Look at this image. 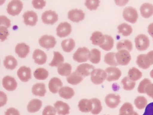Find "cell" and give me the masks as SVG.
Returning <instances> with one entry per match:
<instances>
[{
    "instance_id": "cell-1",
    "label": "cell",
    "mask_w": 153,
    "mask_h": 115,
    "mask_svg": "<svg viewBox=\"0 0 153 115\" xmlns=\"http://www.w3.org/2000/svg\"><path fill=\"white\" fill-rule=\"evenodd\" d=\"M152 51L147 54L139 55L137 57L136 63L140 68L146 69L153 65V54Z\"/></svg>"
},
{
    "instance_id": "cell-2",
    "label": "cell",
    "mask_w": 153,
    "mask_h": 115,
    "mask_svg": "<svg viewBox=\"0 0 153 115\" xmlns=\"http://www.w3.org/2000/svg\"><path fill=\"white\" fill-rule=\"evenodd\" d=\"M91 52L87 48L83 47L79 48L74 54V60L79 63L86 62L90 59Z\"/></svg>"
},
{
    "instance_id": "cell-3",
    "label": "cell",
    "mask_w": 153,
    "mask_h": 115,
    "mask_svg": "<svg viewBox=\"0 0 153 115\" xmlns=\"http://www.w3.org/2000/svg\"><path fill=\"white\" fill-rule=\"evenodd\" d=\"M23 7L22 2L19 0H14L8 4L7 9L8 13L12 16L18 15Z\"/></svg>"
},
{
    "instance_id": "cell-4",
    "label": "cell",
    "mask_w": 153,
    "mask_h": 115,
    "mask_svg": "<svg viewBox=\"0 0 153 115\" xmlns=\"http://www.w3.org/2000/svg\"><path fill=\"white\" fill-rule=\"evenodd\" d=\"M135 46L139 51L146 50L150 45V41L148 37L143 34L138 35L135 39Z\"/></svg>"
},
{
    "instance_id": "cell-5",
    "label": "cell",
    "mask_w": 153,
    "mask_h": 115,
    "mask_svg": "<svg viewBox=\"0 0 153 115\" xmlns=\"http://www.w3.org/2000/svg\"><path fill=\"white\" fill-rule=\"evenodd\" d=\"M123 16L126 21L132 24L135 23L138 18L136 10L131 7H127L124 9Z\"/></svg>"
},
{
    "instance_id": "cell-6",
    "label": "cell",
    "mask_w": 153,
    "mask_h": 115,
    "mask_svg": "<svg viewBox=\"0 0 153 115\" xmlns=\"http://www.w3.org/2000/svg\"><path fill=\"white\" fill-rule=\"evenodd\" d=\"M91 75V79L92 82L96 85L102 83L107 78L105 71L101 69H94Z\"/></svg>"
},
{
    "instance_id": "cell-7",
    "label": "cell",
    "mask_w": 153,
    "mask_h": 115,
    "mask_svg": "<svg viewBox=\"0 0 153 115\" xmlns=\"http://www.w3.org/2000/svg\"><path fill=\"white\" fill-rule=\"evenodd\" d=\"M116 57L119 65L126 66L128 65L131 60V55L128 51L122 49L116 53Z\"/></svg>"
},
{
    "instance_id": "cell-8",
    "label": "cell",
    "mask_w": 153,
    "mask_h": 115,
    "mask_svg": "<svg viewBox=\"0 0 153 115\" xmlns=\"http://www.w3.org/2000/svg\"><path fill=\"white\" fill-rule=\"evenodd\" d=\"M40 45L47 49L53 48L56 44L55 38L53 36L45 35L42 36L39 40Z\"/></svg>"
},
{
    "instance_id": "cell-9",
    "label": "cell",
    "mask_w": 153,
    "mask_h": 115,
    "mask_svg": "<svg viewBox=\"0 0 153 115\" xmlns=\"http://www.w3.org/2000/svg\"><path fill=\"white\" fill-rule=\"evenodd\" d=\"M42 19L44 23L53 25L58 20V15L55 11L49 10L43 13Z\"/></svg>"
},
{
    "instance_id": "cell-10",
    "label": "cell",
    "mask_w": 153,
    "mask_h": 115,
    "mask_svg": "<svg viewBox=\"0 0 153 115\" xmlns=\"http://www.w3.org/2000/svg\"><path fill=\"white\" fill-rule=\"evenodd\" d=\"M107 74L106 80L108 81H116L119 79L122 75L121 70L115 67H109L105 70Z\"/></svg>"
},
{
    "instance_id": "cell-11",
    "label": "cell",
    "mask_w": 153,
    "mask_h": 115,
    "mask_svg": "<svg viewBox=\"0 0 153 115\" xmlns=\"http://www.w3.org/2000/svg\"><path fill=\"white\" fill-rule=\"evenodd\" d=\"M57 34L60 37H65L70 35L72 31L71 24L67 22L60 23L56 28Z\"/></svg>"
},
{
    "instance_id": "cell-12",
    "label": "cell",
    "mask_w": 153,
    "mask_h": 115,
    "mask_svg": "<svg viewBox=\"0 0 153 115\" xmlns=\"http://www.w3.org/2000/svg\"><path fill=\"white\" fill-rule=\"evenodd\" d=\"M23 17L25 24L32 26H34L38 20L37 14L32 10L25 12L23 15Z\"/></svg>"
},
{
    "instance_id": "cell-13",
    "label": "cell",
    "mask_w": 153,
    "mask_h": 115,
    "mask_svg": "<svg viewBox=\"0 0 153 115\" xmlns=\"http://www.w3.org/2000/svg\"><path fill=\"white\" fill-rule=\"evenodd\" d=\"M120 99L121 97L119 95L110 94L106 96L105 101L108 107L114 109L116 108L120 103Z\"/></svg>"
},
{
    "instance_id": "cell-14",
    "label": "cell",
    "mask_w": 153,
    "mask_h": 115,
    "mask_svg": "<svg viewBox=\"0 0 153 115\" xmlns=\"http://www.w3.org/2000/svg\"><path fill=\"white\" fill-rule=\"evenodd\" d=\"M68 18L71 21L79 22L84 20L85 14L82 10L75 9L71 10L68 12Z\"/></svg>"
},
{
    "instance_id": "cell-15",
    "label": "cell",
    "mask_w": 153,
    "mask_h": 115,
    "mask_svg": "<svg viewBox=\"0 0 153 115\" xmlns=\"http://www.w3.org/2000/svg\"><path fill=\"white\" fill-rule=\"evenodd\" d=\"M2 84L4 87L9 91H14L17 86V83L15 79L8 75L3 79Z\"/></svg>"
},
{
    "instance_id": "cell-16",
    "label": "cell",
    "mask_w": 153,
    "mask_h": 115,
    "mask_svg": "<svg viewBox=\"0 0 153 115\" xmlns=\"http://www.w3.org/2000/svg\"><path fill=\"white\" fill-rule=\"evenodd\" d=\"M17 74L19 79L23 82H27L31 78V70L29 67H21L18 70Z\"/></svg>"
},
{
    "instance_id": "cell-17",
    "label": "cell",
    "mask_w": 153,
    "mask_h": 115,
    "mask_svg": "<svg viewBox=\"0 0 153 115\" xmlns=\"http://www.w3.org/2000/svg\"><path fill=\"white\" fill-rule=\"evenodd\" d=\"M33 58L36 63L39 65H42L46 62L47 57L46 54L43 51L37 49L34 52Z\"/></svg>"
},
{
    "instance_id": "cell-18",
    "label": "cell",
    "mask_w": 153,
    "mask_h": 115,
    "mask_svg": "<svg viewBox=\"0 0 153 115\" xmlns=\"http://www.w3.org/2000/svg\"><path fill=\"white\" fill-rule=\"evenodd\" d=\"M95 67L88 63H83L79 66L76 68V71L80 74L83 77L88 76L91 74Z\"/></svg>"
},
{
    "instance_id": "cell-19",
    "label": "cell",
    "mask_w": 153,
    "mask_h": 115,
    "mask_svg": "<svg viewBox=\"0 0 153 115\" xmlns=\"http://www.w3.org/2000/svg\"><path fill=\"white\" fill-rule=\"evenodd\" d=\"M54 106L56 111L59 115H66L70 114V107L66 103L58 101L54 104Z\"/></svg>"
},
{
    "instance_id": "cell-20",
    "label": "cell",
    "mask_w": 153,
    "mask_h": 115,
    "mask_svg": "<svg viewBox=\"0 0 153 115\" xmlns=\"http://www.w3.org/2000/svg\"><path fill=\"white\" fill-rule=\"evenodd\" d=\"M30 47L24 43L17 44L15 48L16 53L19 57L21 58H25L30 52Z\"/></svg>"
},
{
    "instance_id": "cell-21",
    "label": "cell",
    "mask_w": 153,
    "mask_h": 115,
    "mask_svg": "<svg viewBox=\"0 0 153 115\" xmlns=\"http://www.w3.org/2000/svg\"><path fill=\"white\" fill-rule=\"evenodd\" d=\"M62 85V83L59 78H54L51 79L49 82L48 87L51 92L53 94H56Z\"/></svg>"
},
{
    "instance_id": "cell-22",
    "label": "cell",
    "mask_w": 153,
    "mask_h": 115,
    "mask_svg": "<svg viewBox=\"0 0 153 115\" xmlns=\"http://www.w3.org/2000/svg\"><path fill=\"white\" fill-rule=\"evenodd\" d=\"M140 10L143 17L149 18L153 14V5L150 3H145L140 7Z\"/></svg>"
},
{
    "instance_id": "cell-23",
    "label": "cell",
    "mask_w": 153,
    "mask_h": 115,
    "mask_svg": "<svg viewBox=\"0 0 153 115\" xmlns=\"http://www.w3.org/2000/svg\"><path fill=\"white\" fill-rule=\"evenodd\" d=\"M78 107L79 110L84 113L91 112L93 109L92 102L91 99H81L79 102Z\"/></svg>"
},
{
    "instance_id": "cell-24",
    "label": "cell",
    "mask_w": 153,
    "mask_h": 115,
    "mask_svg": "<svg viewBox=\"0 0 153 115\" xmlns=\"http://www.w3.org/2000/svg\"><path fill=\"white\" fill-rule=\"evenodd\" d=\"M83 77L76 71L72 73L67 78L68 82L70 84L77 85L81 83L83 80Z\"/></svg>"
},
{
    "instance_id": "cell-25",
    "label": "cell",
    "mask_w": 153,
    "mask_h": 115,
    "mask_svg": "<svg viewBox=\"0 0 153 115\" xmlns=\"http://www.w3.org/2000/svg\"><path fill=\"white\" fill-rule=\"evenodd\" d=\"M105 39V35L99 31L93 33L90 38L93 45L99 46L103 43Z\"/></svg>"
},
{
    "instance_id": "cell-26",
    "label": "cell",
    "mask_w": 153,
    "mask_h": 115,
    "mask_svg": "<svg viewBox=\"0 0 153 115\" xmlns=\"http://www.w3.org/2000/svg\"><path fill=\"white\" fill-rule=\"evenodd\" d=\"M42 106V102L41 100L34 99L29 102L27 107V109L30 113H35L39 111Z\"/></svg>"
},
{
    "instance_id": "cell-27",
    "label": "cell",
    "mask_w": 153,
    "mask_h": 115,
    "mask_svg": "<svg viewBox=\"0 0 153 115\" xmlns=\"http://www.w3.org/2000/svg\"><path fill=\"white\" fill-rule=\"evenodd\" d=\"M46 92L45 86L43 83H37L32 87V93L35 96H44Z\"/></svg>"
},
{
    "instance_id": "cell-28",
    "label": "cell",
    "mask_w": 153,
    "mask_h": 115,
    "mask_svg": "<svg viewBox=\"0 0 153 115\" xmlns=\"http://www.w3.org/2000/svg\"><path fill=\"white\" fill-rule=\"evenodd\" d=\"M60 96L66 99H71L74 95L73 89L68 87H64L61 88L59 91Z\"/></svg>"
},
{
    "instance_id": "cell-29",
    "label": "cell",
    "mask_w": 153,
    "mask_h": 115,
    "mask_svg": "<svg viewBox=\"0 0 153 115\" xmlns=\"http://www.w3.org/2000/svg\"><path fill=\"white\" fill-rule=\"evenodd\" d=\"M4 64L7 69L12 70L15 69L17 66V61L14 57L9 55L5 57Z\"/></svg>"
},
{
    "instance_id": "cell-30",
    "label": "cell",
    "mask_w": 153,
    "mask_h": 115,
    "mask_svg": "<svg viewBox=\"0 0 153 115\" xmlns=\"http://www.w3.org/2000/svg\"><path fill=\"white\" fill-rule=\"evenodd\" d=\"M72 66L68 63H62L58 68V73L62 76H68L70 75L72 71Z\"/></svg>"
},
{
    "instance_id": "cell-31",
    "label": "cell",
    "mask_w": 153,
    "mask_h": 115,
    "mask_svg": "<svg viewBox=\"0 0 153 115\" xmlns=\"http://www.w3.org/2000/svg\"><path fill=\"white\" fill-rule=\"evenodd\" d=\"M61 45L64 52L69 53L71 52L74 49L75 46V43L73 39L70 38L62 41Z\"/></svg>"
},
{
    "instance_id": "cell-32",
    "label": "cell",
    "mask_w": 153,
    "mask_h": 115,
    "mask_svg": "<svg viewBox=\"0 0 153 115\" xmlns=\"http://www.w3.org/2000/svg\"><path fill=\"white\" fill-rule=\"evenodd\" d=\"M142 72L135 67H133L130 69L128 72L129 78L134 81L139 80L142 78Z\"/></svg>"
},
{
    "instance_id": "cell-33",
    "label": "cell",
    "mask_w": 153,
    "mask_h": 115,
    "mask_svg": "<svg viewBox=\"0 0 153 115\" xmlns=\"http://www.w3.org/2000/svg\"><path fill=\"white\" fill-rule=\"evenodd\" d=\"M105 37L104 42L99 46L105 51H109L113 47L114 40L113 38L110 36L105 35Z\"/></svg>"
},
{
    "instance_id": "cell-34",
    "label": "cell",
    "mask_w": 153,
    "mask_h": 115,
    "mask_svg": "<svg viewBox=\"0 0 153 115\" xmlns=\"http://www.w3.org/2000/svg\"><path fill=\"white\" fill-rule=\"evenodd\" d=\"M119 32L122 33L124 36H129L133 32V29L130 25L126 23H123L118 27Z\"/></svg>"
},
{
    "instance_id": "cell-35",
    "label": "cell",
    "mask_w": 153,
    "mask_h": 115,
    "mask_svg": "<svg viewBox=\"0 0 153 115\" xmlns=\"http://www.w3.org/2000/svg\"><path fill=\"white\" fill-rule=\"evenodd\" d=\"M121 83L124 90L128 91L133 90L136 84L135 82L131 80L128 76L125 77L122 80Z\"/></svg>"
},
{
    "instance_id": "cell-36",
    "label": "cell",
    "mask_w": 153,
    "mask_h": 115,
    "mask_svg": "<svg viewBox=\"0 0 153 115\" xmlns=\"http://www.w3.org/2000/svg\"><path fill=\"white\" fill-rule=\"evenodd\" d=\"M54 58L49 65L52 67H58L64 61V58L59 52H54Z\"/></svg>"
},
{
    "instance_id": "cell-37",
    "label": "cell",
    "mask_w": 153,
    "mask_h": 115,
    "mask_svg": "<svg viewBox=\"0 0 153 115\" xmlns=\"http://www.w3.org/2000/svg\"><path fill=\"white\" fill-rule=\"evenodd\" d=\"M116 53L110 52L106 54L105 57L104 61L107 64L111 66H117L119 65L116 57Z\"/></svg>"
},
{
    "instance_id": "cell-38",
    "label": "cell",
    "mask_w": 153,
    "mask_h": 115,
    "mask_svg": "<svg viewBox=\"0 0 153 115\" xmlns=\"http://www.w3.org/2000/svg\"><path fill=\"white\" fill-rule=\"evenodd\" d=\"M134 104L136 108L139 110L145 108L147 106V100L143 96H138L134 100Z\"/></svg>"
},
{
    "instance_id": "cell-39",
    "label": "cell",
    "mask_w": 153,
    "mask_h": 115,
    "mask_svg": "<svg viewBox=\"0 0 153 115\" xmlns=\"http://www.w3.org/2000/svg\"><path fill=\"white\" fill-rule=\"evenodd\" d=\"M34 77L37 79L44 80L46 79L48 76V72L45 69L39 68L37 69L34 72Z\"/></svg>"
},
{
    "instance_id": "cell-40",
    "label": "cell",
    "mask_w": 153,
    "mask_h": 115,
    "mask_svg": "<svg viewBox=\"0 0 153 115\" xmlns=\"http://www.w3.org/2000/svg\"><path fill=\"white\" fill-rule=\"evenodd\" d=\"M117 49L118 51L125 49L130 52L133 49V44L131 41L128 40L120 41L117 44Z\"/></svg>"
},
{
    "instance_id": "cell-41",
    "label": "cell",
    "mask_w": 153,
    "mask_h": 115,
    "mask_svg": "<svg viewBox=\"0 0 153 115\" xmlns=\"http://www.w3.org/2000/svg\"><path fill=\"white\" fill-rule=\"evenodd\" d=\"M91 100L92 101L93 106L91 113L94 115L99 114L102 109L100 101L97 98H93Z\"/></svg>"
},
{
    "instance_id": "cell-42",
    "label": "cell",
    "mask_w": 153,
    "mask_h": 115,
    "mask_svg": "<svg viewBox=\"0 0 153 115\" xmlns=\"http://www.w3.org/2000/svg\"><path fill=\"white\" fill-rule=\"evenodd\" d=\"M101 53L100 51L96 49H92L91 52V55L89 60L92 63L97 64L101 59Z\"/></svg>"
},
{
    "instance_id": "cell-43",
    "label": "cell",
    "mask_w": 153,
    "mask_h": 115,
    "mask_svg": "<svg viewBox=\"0 0 153 115\" xmlns=\"http://www.w3.org/2000/svg\"><path fill=\"white\" fill-rule=\"evenodd\" d=\"M151 83V81L148 78H146L143 80L139 83L137 88L138 92L141 94L146 93V88L147 85Z\"/></svg>"
},
{
    "instance_id": "cell-44",
    "label": "cell",
    "mask_w": 153,
    "mask_h": 115,
    "mask_svg": "<svg viewBox=\"0 0 153 115\" xmlns=\"http://www.w3.org/2000/svg\"><path fill=\"white\" fill-rule=\"evenodd\" d=\"M100 3L99 0H88L85 1V5L89 10H95L97 9Z\"/></svg>"
},
{
    "instance_id": "cell-45",
    "label": "cell",
    "mask_w": 153,
    "mask_h": 115,
    "mask_svg": "<svg viewBox=\"0 0 153 115\" xmlns=\"http://www.w3.org/2000/svg\"><path fill=\"white\" fill-rule=\"evenodd\" d=\"M134 111L133 105L129 103H124L120 110V113H131Z\"/></svg>"
},
{
    "instance_id": "cell-46",
    "label": "cell",
    "mask_w": 153,
    "mask_h": 115,
    "mask_svg": "<svg viewBox=\"0 0 153 115\" xmlns=\"http://www.w3.org/2000/svg\"><path fill=\"white\" fill-rule=\"evenodd\" d=\"M9 35V31L7 27L1 26L0 27V38L1 42L7 39V36Z\"/></svg>"
},
{
    "instance_id": "cell-47",
    "label": "cell",
    "mask_w": 153,
    "mask_h": 115,
    "mask_svg": "<svg viewBox=\"0 0 153 115\" xmlns=\"http://www.w3.org/2000/svg\"><path fill=\"white\" fill-rule=\"evenodd\" d=\"M56 114L55 108L50 105L45 107L42 112L43 115H56Z\"/></svg>"
},
{
    "instance_id": "cell-48",
    "label": "cell",
    "mask_w": 153,
    "mask_h": 115,
    "mask_svg": "<svg viewBox=\"0 0 153 115\" xmlns=\"http://www.w3.org/2000/svg\"><path fill=\"white\" fill-rule=\"evenodd\" d=\"M32 3L34 7L36 9H42L46 5V2L43 0H34Z\"/></svg>"
},
{
    "instance_id": "cell-49",
    "label": "cell",
    "mask_w": 153,
    "mask_h": 115,
    "mask_svg": "<svg viewBox=\"0 0 153 115\" xmlns=\"http://www.w3.org/2000/svg\"><path fill=\"white\" fill-rule=\"evenodd\" d=\"M0 24L1 25H4L7 28H9L11 25L10 20L5 16H1L0 17Z\"/></svg>"
},
{
    "instance_id": "cell-50",
    "label": "cell",
    "mask_w": 153,
    "mask_h": 115,
    "mask_svg": "<svg viewBox=\"0 0 153 115\" xmlns=\"http://www.w3.org/2000/svg\"><path fill=\"white\" fill-rule=\"evenodd\" d=\"M143 115H153V102L147 105Z\"/></svg>"
},
{
    "instance_id": "cell-51",
    "label": "cell",
    "mask_w": 153,
    "mask_h": 115,
    "mask_svg": "<svg viewBox=\"0 0 153 115\" xmlns=\"http://www.w3.org/2000/svg\"><path fill=\"white\" fill-rule=\"evenodd\" d=\"M146 93L153 99V83H151L147 85L146 88Z\"/></svg>"
},
{
    "instance_id": "cell-52",
    "label": "cell",
    "mask_w": 153,
    "mask_h": 115,
    "mask_svg": "<svg viewBox=\"0 0 153 115\" xmlns=\"http://www.w3.org/2000/svg\"><path fill=\"white\" fill-rule=\"evenodd\" d=\"M5 113V115H20L19 111L13 108H10L7 109Z\"/></svg>"
},
{
    "instance_id": "cell-53",
    "label": "cell",
    "mask_w": 153,
    "mask_h": 115,
    "mask_svg": "<svg viewBox=\"0 0 153 115\" xmlns=\"http://www.w3.org/2000/svg\"><path fill=\"white\" fill-rule=\"evenodd\" d=\"M1 106L6 104L7 101V97L6 94L3 92H1Z\"/></svg>"
},
{
    "instance_id": "cell-54",
    "label": "cell",
    "mask_w": 153,
    "mask_h": 115,
    "mask_svg": "<svg viewBox=\"0 0 153 115\" xmlns=\"http://www.w3.org/2000/svg\"><path fill=\"white\" fill-rule=\"evenodd\" d=\"M148 32L153 39V23H151L148 28Z\"/></svg>"
},
{
    "instance_id": "cell-55",
    "label": "cell",
    "mask_w": 153,
    "mask_h": 115,
    "mask_svg": "<svg viewBox=\"0 0 153 115\" xmlns=\"http://www.w3.org/2000/svg\"><path fill=\"white\" fill-rule=\"evenodd\" d=\"M119 115H139L138 114L135 112L134 111L133 112L131 113H120Z\"/></svg>"
},
{
    "instance_id": "cell-56",
    "label": "cell",
    "mask_w": 153,
    "mask_h": 115,
    "mask_svg": "<svg viewBox=\"0 0 153 115\" xmlns=\"http://www.w3.org/2000/svg\"><path fill=\"white\" fill-rule=\"evenodd\" d=\"M150 75L151 77L153 79V69L151 71Z\"/></svg>"
}]
</instances>
